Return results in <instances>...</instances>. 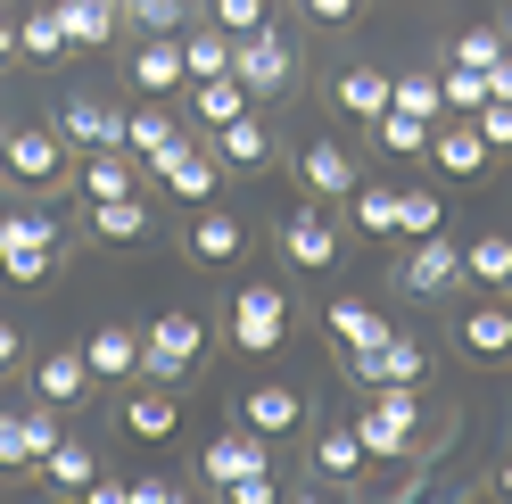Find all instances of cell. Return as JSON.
<instances>
[{
	"label": "cell",
	"mask_w": 512,
	"mask_h": 504,
	"mask_svg": "<svg viewBox=\"0 0 512 504\" xmlns=\"http://www.w3.org/2000/svg\"><path fill=\"white\" fill-rule=\"evenodd\" d=\"M182 17H190V0H124L133 34H182Z\"/></svg>",
	"instance_id": "obj_41"
},
{
	"label": "cell",
	"mask_w": 512,
	"mask_h": 504,
	"mask_svg": "<svg viewBox=\"0 0 512 504\" xmlns=\"http://www.w3.org/2000/svg\"><path fill=\"white\" fill-rule=\"evenodd\" d=\"M0 174H9L17 191H50V182L67 174L58 124H0Z\"/></svg>",
	"instance_id": "obj_4"
},
{
	"label": "cell",
	"mask_w": 512,
	"mask_h": 504,
	"mask_svg": "<svg viewBox=\"0 0 512 504\" xmlns=\"http://www.w3.org/2000/svg\"><path fill=\"white\" fill-rule=\"evenodd\" d=\"M9 58H17V17L0 9V67H9Z\"/></svg>",
	"instance_id": "obj_48"
},
{
	"label": "cell",
	"mask_w": 512,
	"mask_h": 504,
	"mask_svg": "<svg viewBox=\"0 0 512 504\" xmlns=\"http://www.w3.org/2000/svg\"><path fill=\"white\" fill-rule=\"evenodd\" d=\"M232 75L248 83V100H281V91H298V42L281 25H256L232 42Z\"/></svg>",
	"instance_id": "obj_3"
},
{
	"label": "cell",
	"mask_w": 512,
	"mask_h": 504,
	"mask_svg": "<svg viewBox=\"0 0 512 504\" xmlns=\"http://www.w3.org/2000/svg\"><path fill=\"white\" fill-rule=\"evenodd\" d=\"M124 191H141V166L124 149H91V166H83V199H124Z\"/></svg>",
	"instance_id": "obj_33"
},
{
	"label": "cell",
	"mask_w": 512,
	"mask_h": 504,
	"mask_svg": "<svg viewBox=\"0 0 512 504\" xmlns=\"http://www.w3.org/2000/svg\"><path fill=\"white\" fill-rule=\"evenodd\" d=\"M58 25H67L75 50H100L116 25H124V0H58Z\"/></svg>",
	"instance_id": "obj_27"
},
{
	"label": "cell",
	"mask_w": 512,
	"mask_h": 504,
	"mask_svg": "<svg viewBox=\"0 0 512 504\" xmlns=\"http://www.w3.org/2000/svg\"><path fill=\"white\" fill-rule=\"evenodd\" d=\"M265 157H273V133H265V124H256V108H240L232 124H215V166H265Z\"/></svg>",
	"instance_id": "obj_26"
},
{
	"label": "cell",
	"mask_w": 512,
	"mask_h": 504,
	"mask_svg": "<svg viewBox=\"0 0 512 504\" xmlns=\"http://www.w3.org/2000/svg\"><path fill=\"white\" fill-rule=\"evenodd\" d=\"M182 248H190V265H240L248 257V224L232 207H190V232H182Z\"/></svg>",
	"instance_id": "obj_9"
},
{
	"label": "cell",
	"mask_w": 512,
	"mask_h": 504,
	"mask_svg": "<svg viewBox=\"0 0 512 504\" xmlns=\"http://www.w3.org/2000/svg\"><path fill=\"white\" fill-rule=\"evenodd\" d=\"M389 108H413V116H446V100H438V75H389Z\"/></svg>",
	"instance_id": "obj_42"
},
{
	"label": "cell",
	"mask_w": 512,
	"mask_h": 504,
	"mask_svg": "<svg viewBox=\"0 0 512 504\" xmlns=\"http://www.w3.org/2000/svg\"><path fill=\"white\" fill-rule=\"evenodd\" d=\"M323 331L339 339V356H364V348H380V339H389V314L364 306V298H331V306H323Z\"/></svg>",
	"instance_id": "obj_21"
},
{
	"label": "cell",
	"mask_w": 512,
	"mask_h": 504,
	"mask_svg": "<svg viewBox=\"0 0 512 504\" xmlns=\"http://www.w3.org/2000/svg\"><path fill=\"white\" fill-rule=\"evenodd\" d=\"M58 141H75V149H124V108L75 91V100L58 108Z\"/></svg>",
	"instance_id": "obj_15"
},
{
	"label": "cell",
	"mask_w": 512,
	"mask_h": 504,
	"mask_svg": "<svg viewBox=\"0 0 512 504\" xmlns=\"http://www.w3.org/2000/svg\"><path fill=\"white\" fill-rule=\"evenodd\" d=\"M339 372H347L356 389H430V348H422V339H397V331H389L380 348L347 356Z\"/></svg>",
	"instance_id": "obj_6"
},
{
	"label": "cell",
	"mask_w": 512,
	"mask_h": 504,
	"mask_svg": "<svg viewBox=\"0 0 512 504\" xmlns=\"http://www.w3.org/2000/svg\"><path fill=\"white\" fill-rule=\"evenodd\" d=\"M124 496L133 504H174V480H124Z\"/></svg>",
	"instance_id": "obj_46"
},
{
	"label": "cell",
	"mask_w": 512,
	"mask_h": 504,
	"mask_svg": "<svg viewBox=\"0 0 512 504\" xmlns=\"http://www.w3.org/2000/svg\"><path fill=\"white\" fill-rule=\"evenodd\" d=\"M438 100H446V116H471L479 100H488V75H479V67H455V58H446V67H438Z\"/></svg>",
	"instance_id": "obj_40"
},
{
	"label": "cell",
	"mask_w": 512,
	"mask_h": 504,
	"mask_svg": "<svg viewBox=\"0 0 512 504\" xmlns=\"http://www.w3.org/2000/svg\"><path fill=\"white\" fill-rule=\"evenodd\" d=\"M182 75H190V83H207V75H232V34H215V25L182 34Z\"/></svg>",
	"instance_id": "obj_34"
},
{
	"label": "cell",
	"mask_w": 512,
	"mask_h": 504,
	"mask_svg": "<svg viewBox=\"0 0 512 504\" xmlns=\"http://www.w3.org/2000/svg\"><path fill=\"white\" fill-rule=\"evenodd\" d=\"M199 348H207V323L190 306H166L157 323L141 331V381H157V389H174L190 364H199Z\"/></svg>",
	"instance_id": "obj_2"
},
{
	"label": "cell",
	"mask_w": 512,
	"mask_h": 504,
	"mask_svg": "<svg viewBox=\"0 0 512 504\" xmlns=\"http://www.w3.org/2000/svg\"><path fill=\"white\" fill-rule=\"evenodd\" d=\"M157 191H166V199H182V207H207L215 191H223V166H215V149H174L166 157V166H157Z\"/></svg>",
	"instance_id": "obj_14"
},
{
	"label": "cell",
	"mask_w": 512,
	"mask_h": 504,
	"mask_svg": "<svg viewBox=\"0 0 512 504\" xmlns=\"http://www.w3.org/2000/svg\"><path fill=\"white\" fill-rule=\"evenodd\" d=\"M488 100H512V50H504L496 67H488Z\"/></svg>",
	"instance_id": "obj_47"
},
{
	"label": "cell",
	"mask_w": 512,
	"mask_h": 504,
	"mask_svg": "<svg viewBox=\"0 0 512 504\" xmlns=\"http://www.w3.org/2000/svg\"><path fill=\"white\" fill-rule=\"evenodd\" d=\"M347 207H356V224H364L372 240H397V191H380V182H356V191H347Z\"/></svg>",
	"instance_id": "obj_39"
},
{
	"label": "cell",
	"mask_w": 512,
	"mask_h": 504,
	"mask_svg": "<svg viewBox=\"0 0 512 504\" xmlns=\"http://www.w3.org/2000/svg\"><path fill=\"white\" fill-rule=\"evenodd\" d=\"M422 232H446V199L438 191H397V240H422Z\"/></svg>",
	"instance_id": "obj_37"
},
{
	"label": "cell",
	"mask_w": 512,
	"mask_h": 504,
	"mask_svg": "<svg viewBox=\"0 0 512 504\" xmlns=\"http://www.w3.org/2000/svg\"><path fill=\"white\" fill-rule=\"evenodd\" d=\"M463 281H479V290H504V281H512V240H504V232L463 240Z\"/></svg>",
	"instance_id": "obj_32"
},
{
	"label": "cell",
	"mask_w": 512,
	"mask_h": 504,
	"mask_svg": "<svg viewBox=\"0 0 512 504\" xmlns=\"http://www.w3.org/2000/svg\"><path fill=\"white\" fill-rule=\"evenodd\" d=\"M504 34H512V25H504Z\"/></svg>",
	"instance_id": "obj_52"
},
{
	"label": "cell",
	"mask_w": 512,
	"mask_h": 504,
	"mask_svg": "<svg viewBox=\"0 0 512 504\" xmlns=\"http://www.w3.org/2000/svg\"><path fill=\"white\" fill-rule=\"evenodd\" d=\"M207 25L240 42V34H256V25H273V17H265V0H207Z\"/></svg>",
	"instance_id": "obj_43"
},
{
	"label": "cell",
	"mask_w": 512,
	"mask_h": 504,
	"mask_svg": "<svg viewBox=\"0 0 512 504\" xmlns=\"http://www.w3.org/2000/svg\"><path fill=\"white\" fill-rule=\"evenodd\" d=\"M17 348H25V339H17V323H0V372L17 364Z\"/></svg>",
	"instance_id": "obj_49"
},
{
	"label": "cell",
	"mask_w": 512,
	"mask_h": 504,
	"mask_svg": "<svg viewBox=\"0 0 512 504\" xmlns=\"http://www.w3.org/2000/svg\"><path fill=\"white\" fill-rule=\"evenodd\" d=\"M58 248H67L58 215H42V207L0 215V281H9V290H42V281L58 273Z\"/></svg>",
	"instance_id": "obj_1"
},
{
	"label": "cell",
	"mask_w": 512,
	"mask_h": 504,
	"mask_svg": "<svg viewBox=\"0 0 512 504\" xmlns=\"http://www.w3.org/2000/svg\"><path fill=\"white\" fill-rule=\"evenodd\" d=\"M281 257H290V273H331L339 265V232L314 207H298V215H281Z\"/></svg>",
	"instance_id": "obj_13"
},
{
	"label": "cell",
	"mask_w": 512,
	"mask_h": 504,
	"mask_svg": "<svg viewBox=\"0 0 512 504\" xmlns=\"http://www.w3.org/2000/svg\"><path fill=\"white\" fill-rule=\"evenodd\" d=\"M248 471H273V447H265L248 422H240L232 438H207V447H199V480H207V488H232V480H248Z\"/></svg>",
	"instance_id": "obj_11"
},
{
	"label": "cell",
	"mask_w": 512,
	"mask_h": 504,
	"mask_svg": "<svg viewBox=\"0 0 512 504\" xmlns=\"http://www.w3.org/2000/svg\"><path fill=\"white\" fill-rule=\"evenodd\" d=\"M372 133L389 157H422L430 149V116H413V108H389V116H372Z\"/></svg>",
	"instance_id": "obj_36"
},
{
	"label": "cell",
	"mask_w": 512,
	"mask_h": 504,
	"mask_svg": "<svg viewBox=\"0 0 512 504\" xmlns=\"http://www.w3.org/2000/svg\"><path fill=\"white\" fill-rule=\"evenodd\" d=\"M190 108H199V124L215 133V124H232V116L256 108V100H248V83H240V75H207V83H190Z\"/></svg>",
	"instance_id": "obj_31"
},
{
	"label": "cell",
	"mask_w": 512,
	"mask_h": 504,
	"mask_svg": "<svg viewBox=\"0 0 512 504\" xmlns=\"http://www.w3.org/2000/svg\"><path fill=\"white\" fill-rule=\"evenodd\" d=\"M298 182L314 199H347L356 191V157H347L339 141H306V157H298Z\"/></svg>",
	"instance_id": "obj_25"
},
{
	"label": "cell",
	"mask_w": 512,
	"mask_h": 504,
	"mask_svg": "<svg viewBox=\"0 0 512 504\" xmlns=\"http://www.w3.org/2000/svg\"><path fill=\"white\" fill-rule=\"evenodd\" d=\"M471 124H479V141H488V157H504V149H512V100H479V108H471Z\"/></svg>",
	"instance_id": "obj_44"
},
{
	"label": "cell",
	"mask_w": 512,
	"mask_h": 504,
	"mask_svg": "<svg viewBox=\"0 0 512 504\" xmlns=\"http://www.w3.org/2000/svg\"><path fill=\"white\" fill-rule=\"evenodd\" d=\"M281 331H290V306H281V290H256L240 298V314H232V348H248V356H265V348H281Z\"/></svg>",
	"instance_id": "obj_16"
},
{
	"label": "cell",
	"mask_w": 512,
	"mask_h": 504,
	"mask_svg": "<svg viewBox=\"0 0 512 504\" xmlns=\"http://www.w3.org/2000/svg\"><path fill=\"white\" fill-rule=\"evenodd\" d=\"M331 100H339L347 116L372 124V116H389V75H380V67H347V75L331 83Z\"/></svg>",
	"instance_id": "obj_29"
},
{
	"label": "cell",
	"mask_w": 512,
	"mask_h": 504,
	"mask_svg": "<svg viewBox=\"0 0 512 504\" xmlns=\"http://www.w3.org/2000/svg\"><path fill=\"white\" fill-rule=\"evenodd\" d=\"M75 42H67V25H58V9H34L17 25V58H34V67H50V58H67Z\"/></svg>",
	"instance_id": "obj_35"
},
{
	"label": "cell",
	"mask_w": 512,
	"mask_h": 504,
	"mask_svg": "<svg viewBox=\"0 0 512 504\" xmlns=\"http://www.w3.org/2000/svg\"><path fill=\"white\" fill-rule=\"evenodd\" d=\"M364 438H356V422H323L314 430V480H331V488H347V480H364Z\"/></svg>",
	"instance_id": "obj_20"
},
{
	"label": "cell",
	"mask_w": 512,
	"mask_h": 504,
	"mask_svg": "<svg viewBox=\"0 0 512 504\" xmlns=\"http://www.w3.org/2000/svg\"><path fill=\"white\" fill-rule=\"evenodd\" d=\"M34 480H42V488H67V496H83L91 480H100V463H91V447H83V438H58V447L34 463Z\"/></svg>",
	"instance_id": "obj_28"
},
{
	"label": "cell",
	"mask_w": 512,
	"mask_h": 504,
	"mask_svg": "<svg viewBox=\"0 0 512 504\" xmlns=\"http://www.w3.org/2000/svg\"><path fill=\"white\" fill-rule=\"evenodd\" d=\"M83 364H91V381H124V372H141V331L133 323H100L83 339Z\"/></svg>",
	"instance_id": "obj_23"
},
{
	"label": "cell",
	"mask_w": 512,
	"mask_h": 504,
	"mask_svg": "<svg viewBox=\"0 0 512 504\" xmlns=\"http://www.w3.org/2000/svg\"><path fill=\"white\" fill-rule=\"evenodd\" d=\"M124 75H133L141 100H174V91L190 83L182 75V34H141V50H133V67H124Z\"/></svg>",
	"instance_id": "obj_12"
},
{
	"label": "cell",
	"mask_w": 512,
	"mask_h": 504,
	"mask_svg": "<svg viewBox=\"0 0 512 504\" xmlns=\"http://www.w3.org/2000/svg\"><path fill=\"white\" fill-rule=\"evenodd\" d=\"M83 224H91V240H100V248H133V240L149 232V199H141V191H124V199H83Z\"/></svg>",
	"instance_id": "obj_19"
},
{
	"label": "cell",
	"mask_w": 512,
	"mask_h": 504,
	"mask_svg": "<svg viewBox=\"0 0 512 504\" xmlns=\"http://www.w3.org/2000/svg\"><path fill=\"white\" fill-rule=\"evenodd\" d=\"M174 149H182V116H174L166 100H149V108H124V157H133L141 174H157Z\"/></svg>",
	"instance_id": "obj_10"
},
{
	"label": "cell",
	"mask_w": 512,
	"mask_h": 504,
	"mask_svg": "<svg viewBox=\"0 0 512 504\" xmlns=\"http://www.w3.org/2000/svg\"><path fill=\"white\" fill-rule=\"evenodd\" d=\"M430 166L438 174H455V182H479V174H488V141H479V124L463 116V124H430Z\"/></svg>",
	"instance_id": "obj_17"
},
{
	"label": "cell",
	"mask_w": 512,
	"mask_h": 504,
	"mask_svg": "<svg viewBox=\"0 0 512 504\" xmlns=\"http://www.w3.org/2000/svg\"><path fill=\"white\" fill-rule=\"evenodd\" d=\"M91 389V364H83V348H58V356H42L34 364V405H83Z\"/></svg>",
	"instance_id": "obj_22"
},
{
	"label": "cell",
	"mask_w": 512,
	"mask_h": 504,
	"mask_svg": "<svg viewBox=\"0 0 512 504\" xmlns=\"http://www.w3.org/2000/svg\"><path fill=\"white\" fill-rule=\"evenodd\" d=\"M463 348L471 356H512V306H463Z\"/></svg>",
	"instance_id": "obj_30"
},
{
	"label": "cell",
	"mask_w": 512,
	"mask_h": 504,
	"mask_svg": "<svg viewBox=\"0 0 512 504\" xmlns=\"http://www.w3.org/2000/svg\"><path fill=\"white\" fill-rule=\"evenodd\" d=\"M58 438H67V430H58V405H34V414L9 405V414H0V471H34Z\"/></svg>",
	"instance_id": "obj_8"
},
{
	"label": "cell",
	"mask_w": 512,
	"mask_h": 504,
	"mask_svg": "<svg viewBox=\"0 0 512 504\" xmlns=\"http://www.w3.org/2000/svg\"><path fill=\"white\" fill-rule=\"evenodd\" d=\"M397 290L405 298H455L463 290V240L422 232V240L405 248V265H397Z\"/></svg>",
	"instance_id": "obj_7"
},
{
	"label": "cell",
	"mask_w": 512,
	"mask_h": 504,
	"mask_svg": "<svg viewBox=\"0 0 512 504\" xmlns=\"http://www.w3.org/2000/svg\"><path fill=\"white\" fill-rule=\"evenodd\" d=\"M504 50H512V34H504V25H471V34H455V42H446V58H455V67H479V75H488Z\"/></svg>",
	"instance_id": "obj_38"
},
{
	"label": "cell",
	"mask_w": 512,
	"mask_h": 504,
	"mask_svg": "<svg viewBox=\"0 0 512 504\" xmlns=\"http://www.w3.org/2000/svg\"><path fill=\"white\" fill-rule=\"evenodd\" d=\"M364 455H413L422 447V389H372V405L356 414Z\"/></svg>",
	"instance_id": "obj_5"
},
{
	"label": "cell",
	"mask_w": 512,
	"mask_h": 504,
	"mask_svg": "<svg viewBox=\"0 0 512 504\" xmlns=\"http://www.w3.org/2000/svg\"><path fill=\"white\" fill-rule=\"evenodd\" d=\"M504 290H512V281H504Z\"/></svg>",
	"instance_id": "obj_51"
},
{
	"label": "cell",
	"mask_w": 512,
	"mask_h": 504,
	"mask_svg": "<svg viewBox=\"0 0 512 504\" xmlns=\"http://www.w3.org/2000/svg\"><path fill=\"white\" fill-rule=\"evenodd\" d=\"M116 422L157 447V438H174V430H182V405H174V389H157V381H149V389H133V397L116 405Z\"/></svg>",
	"instance_id": "obj_24"
},
{
	"label": "cell",
	"mask_w": 512,
	"mask_h": 504,
	"mask_svg": "<svg viewBox=\"0 0 512 504\" xmlns=\"http://www.w3.org/2000/svg\"><path fill=\"white\" fill-rule=\"evenodd\" d=\"M298 9H306V25H356L364 0H298Z\"/></svg>",
	"instance_id": "obj_45"
},
{
	"label": "cell",
	"mask_w": 512,
	"mask_h": 504,
	"mask_svg": "<svg viewBox=\"0 0 512 504\" xmlns=\"http://www.w3.org/2000/svg\"><path fill=\"white\" fill-rule=\"evenodd\" d=\"M240 422H248L256 438H290V430L306 422V397H298L290 381H256V389L240 397Z\"/></svg>",
	"instance_id": "obj_18"
},
{
	"label": "cell",
	"mask_w": 512,
	"mask_h": 504,
	"mask_svg": "<svg viewBox=\"0 0 512 504\" xmlns=\"http://www.w3.org/2000/svg\"><path fill=\"white\" fill-rule=\"evenodd\" d=\"M496 488H504V496H512V463H504V471H496Z\"/></svg>",
	"instance_id": "obj_50"
}]
</instances>
